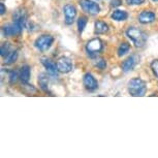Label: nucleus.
Returning <instances> with one entry per match:
<instances>
[{
	"instance_id": "f257e3e1",
	"label": "nucleus",
	"mask_w": 158,
	"mask_h": 158,
	"mask_svg": "<svg viewBox=\"0 0 158 158\" xmlns=\"http://www.w3.org/2000/svg\"><path fill=\"white\" fill-rule=\"evenodd\" d=\"M128 92L135 97H142L147 92V84L139 77L131 79L128 82Z\"/></svg>"
},
{
	"instance_id": "f03ea898",
	"label": "nucleus",
	"mask_w": 158,
	"mask_h": 158,
	"mask_svg": "<svg viewBox=\"0 0 158 158\" xmlns=\"http://www.w3.org/2000/svg\"><path fill=\"white\" fill-rule=\"evenodd\" d=\"M126 35L130 40L135 44L136 48H143L147 43V34L144 31L139 30L135 27H129L126 31Z\"/></svg>"
},
{
	"instance_id": "7ed1b4c3",
	"label": "nucleus",
	"mask_w": 158,
	"mask_h": 158,
	"mask_svg": "<svg viewBox=\"0 0 158 158\" xmlns=\"http://www.w3.org/2000/svg\"><path fill=\"white\" fill-rule=\"evenodd\" d=\"M103 49V44L100 38H93L86 44V51L90 57L94 58L99 54Z\"/></svg>"
},
{
	"instance_id": "20e7f679",
	"label": "nucleus",
	"mask_w": 158,
	"mask_h": 158,
	"mask_svg": "<svg viewBox=\"0 0 158 158\" xmlns=\"http://www.w3.org/2000/svg\"><path fill=\"white\" fill-rule=\"evenodd\" d=\"M53 43H54V37H53L52 35L44 34L35 40L34 46L37 50L41 51V52H44V51L49 50L50 48L52 47Z\"/></svg>"
},
{
	"instance_id": "39448f33",
	"label": "nucleus",
	"mask_w": 158,
	"mask_h": 158,
	"mask_svg": "<svg viewBox=\"0 0 158 158\" xmlns=\"http://www.w3.org/2000/svg\"><path fill=\"white\" fill-rule=\"evenodd\" d=\"M25 27L21 23L14 21L11 24L4 26L3 27V33L5 36H14V35H20L21 32L23 31V28Z\"/></svg>"
},
{
	"instance_id": "423d86ee",
	"label": "nucleus",
	"mask_w": 158,
	"mask_h": 158,
	"mask_svg": "<svg viewBox=\"0 0 158 158\" xmlns=\"http://www.w3.org/2000/svg\"><path fill=\"white\" fill-rule=\"evenodd\" d=\"M82 10L89 15H97L100 11V6L92 0H80Z\"/></svg>"
},
{
	"instance_id": "0eeeda50",
	"label": "nucleus",
	"mask_w": 158,
	"mask_h": 158,
	"mask_svg": "<svg viewBox=\"0 0 158 158\" xmlns=\"http://www.w3.org/2000/svg\"><path fill=\"white\" fill-rule=\"evenodd\" d=\"M56 66L58 68V71L61 73H68L73 69V62L67 57H60L56 62Z\"/></svg>"
},
{
	"instance_id": "6e6552de",
	"label": "nucleus",
	"mask_w": 158,
	"mask_h": 158,
	"mask_svg": "<svg viewBox=\"0 0 158 158\" xmlns=\"http://www.w3.org/2000/svg\"><path fill=\"white\" fill-rule=\"evenodd\" d=\"M63 14L65 17V24L71 25L77 16V8L71 4H66L63 7Z\"/></svg>"
},
{
	"instance_id": "1a4fd4ad",
	"label": "nucleus",
	"mask_w": 158,
	"mask_h": 158,
	"mask_svg": "<svg viewBox=\"0 0 158 158\" xmlns=\"http://www.w3.org/2000/svg\"><path fill=\"white\" fill-rule=\"evenodd\" d=\"M139 60V57L138 55L130 56V57H128L126 60L123 62V64H122V69H123V71H125V73L132 70L133 68L135 67V65L138 64Z\"/></svg>"
},
{
	"instance_id": "9d476101",
	"label": "nucleus",
	"mask_w": 158,
	"mask_h": 158,
	"mask_svg": "<svg viewBox=\"0 0 158 158\" xmlns=\"http://www.w3.org/2000/svg\"><path fill=\"white\" fill-rule=\"evenodd\" d=\"M41 63L44 67H46V69L48 70V73L49 74H51L52 77H58V68L56 66V64L53 63L52 61L50 60L48 57H43L41 58Z\"/></svg>"
},
{
	"instance_id": "9b49d317",
	"label": "nucleus",
	"mask_w": 158,
	"mask_h": 158,
	"mask_svg": "<svg viewBox=\"0 0 158 158\" xmlns=\"http://www.w3.org/2000/svg\"><path fill=\"white\" fill-rule=\"evenodd\" d=\"M83 82H84L85 87L90 91H93L95 89H97V87H98V83L96 81V79H95L91 73H86L84 76Z\"/></svg>"
},
{
	"instance_id": "f8f14e48",
	"label": "nucleus",
	"mask_w": 158,
	"mask_h": 158,
	"mask_svg": "<svg viewBox=\"0 0 158 158\" xmlns=\"http://www.w3.org/2000/svg\"><path fill=\"white\" fill-rule=\"evenodd\" d=\"M155 19H156L155 14L150 10H143L139 15V21L142 24H150L152 22H154Z\"/></svg>"
},
{
	"instance_id": "ddd939ff",
	"label": "nucleus",
	"mask_w": 158,
	"mask_h": 158,
	"mask_svg": "<svg viewBox=\"0 0 158 158\" xmlns=\"http://www.w3.org/2000/svg\"><path fill=\"white\" fill-rule=\"evenodd\" d=\"M109 31V25L102 21H96L94 25L95 34H104Z\"/></svg>"
},
{
	"instance_id": "4468645a",
	"label": "nucleus",
	"mask_w": 158,
	"mask_h": 158,
	"mask_svg": "<svg viewBox=\"0 0 158 158\" xmlns=\"http://www.w3.org/2000/svg\"><path fill=\"white\" fill-rule=\"evenodd\" d=\"M30 79V67L28 65H24L20 71V80L23 84H27Z\"/></svg>"
},
{
	"instance_id": "2eb2a0df",
	"label": "nucleus",
	"mask_w": 158,
	"mask_h": 158,
	"mask_svg": "<svg viewBox=\"0 0 158 158\" xmlns=\"http://www.w3.org/2000/svg\"><path fill=\"white\" fill-rule=\"evenodd\" d=\"M38 84L41 90L44 92H49V77L46 73H40L38 76Z\"/></svg>"
},
{
	"instance_id": "dca6fc26",
	"label": "nucleus",
	"mask_w": 158,
	"mask_h": 158,
	"mask_svg": "<svg viewBox=\"0 0 158 158\" xmlns=\"http://www.w3.org/2000/svg\"><path fill=\"white\" fill-rule=\"evenodd\" d=\"M112 19L115 21H118V22H121V21H125L128 18V14L127 11L125 10H114L112 14Z\"/></svg>"
},
{
	"instance_id": "f3484780",
	"label": "nucleus",
	"mask_w": 158,
	"mask_h": 158,
	"mask_svg": "<svg viewBox=\"0 0 158 158\" xmlns=\"http://www.w3.org/2000/svg\"><path fill=\"white\" fill-rule=\"evenodd\" d=\"M129 50H130L129 44H127V43L121 44L120 47H119V49H118V56L119 57H122V56H124L126 53L129 52Z\"/></svg>"
},
{
	"instance_id": "a211bd4d",
	"label": "nucleus",
	"mask_w": 158,
	"mask_h": 158,
	"mask_svg": "<svg viewBox=\"0 0 158 158\" xmlns=\"http://www.w3.org/2000/svg\"><path fill=\"white\" fill-rule=\"evenodd\" d=\"M87 22H88V20L86 17H80L79 18V20H77V29H79L80 33H82V32L84 31L86 25H87Z\"/></svg>"
},
{
	"instance_id": "6ab92c4d",
	"label": "nucleus",
	"mask_w": 158,
	"mask_h": 158,
	"mask_svg": "<svg viewBox=\"0 0 158 158\" xmlns=\"http://www.w3.org/2000/svg\"><path fill=\"white\" fill-rule=\"evenodd\" d=\"M17 59H18V52L17 51H14V52H10V54L6 56V58H5V63L11 64V63H14V62H16Z\"/></svg>"
},
{
	"instance_id": "aec40b11",
	"label": "nucleus",
	"mask_w": 158,
	"mask_h": 158,
	"mask_svg": "<svg viewBox=\"0 0 158 158\" xmlns=\"http://www.w3.org/2000/svg\"><path fill=\"white\" fill-rule=\"evenodd\" d=\"M10 44L8 43H5L1 46V50H0V54H1L2 57H4V56H7L10 54Z\"/></svg>"
},
{
	"instance_id": "412c9836",
	"label": "nucleus",
	"mask_w": 158,
	"mask_h": 158,
	"mask_svg": "<svg viewBox=\"0 0 158 158\" xmlns=\"http://www.w3.org/2000/svg\"><path fill=\"white\" fill-rule=\"evenodd\" d=\"M18 77H20V76L18 74V73L16 70H11L8 73V80H10V84H15L18 81Z\"/></svg>"
},
{
	"instance_id": "4be33fe9",
	"label": "nucleus",
	"mask_w": 158,
	"mask_h": 158,
	"mask_svg": "<svg viewBox=\"0 0 158 158\" xmlns=\"http://www.w3.org/2000/svg\"><path fill=\"white\" fill-rule=\"evenodd\" d=\"M151 69L153 71V73L155 74V77H158V59L153 60L151 63Z\"/></svg>"
},
{
	"instance_id": "5701e85b",
	"label": "nucleus",
	"mask_w": 158,
	"mask_h": 158,
	"mask_svg": "<svg viewBox=\"0 0 158 158\" xmlns=\"http://www.w3.org/2000/svg\"><path fill=\"white\" fill-rule=\"evenodd\" d=\"M144 2L145 0H126V3L129 5H139Z\"/></svg>"
},
{
	"instance_id": "b1692460",
	"label": "nucleus",
	"mask_w": 158,
	"mask_h": 158,
	"mask_svg": "<svg viewBox=\"0 0 158 158\" xmlns=\"http://www.w3.org/2000/svg\"><path fill=\"white\" fill-rule=\"evenodd\" d=\"M96 66L99 68V69H104L106 67V62L103 60V59H100V60L97 61L96 63Z\"/></svg>"
},
{
	"instance_id": "393cba45",
	"label": "nucleus",
	"mask_w": 158,
	"mask_h": 158,
	"mask_svg": "<svg viewBox=\"0 0 158 158\" xmlns=\"http://www.w3.org/2000/svg\"><path fill=\"white\" fill-rule=\"evenodd\" d=\"M122 3L121 0H113L112 1V6H119Z\"/></svg>"
},
{
	"instance_id": "a878e982",
	"label": "nucleus",
	"mask_w": 158,
	"mask_h": 158,
	"mask_svg": "<svg viewBox=\"0 0 158 158\" xmlns=\"http://www.w3.org/2000/svg\"><path fill=\"white\" fill-rule=\"evenodd\" d=\"M5 10H5V6H4V4H3V3H2V2H1V3H0V14H1V15H4Z\"/></svg>"
},
{
	"instance_id": "bb28decb",
	"label": "nucleus",
	"mask_w": 158,
	"mask_h": 158,
	"mask_svg": "<svg viewBox=\"0 0 158 158\" xmlns=\"http://www.w3.org/2000/svg\"><path fill=\"white\" fill-rule=\"evenodd\" d=\"M152 1H155V2H158V0H152Z\"/></svg>"
}]
</instances>
